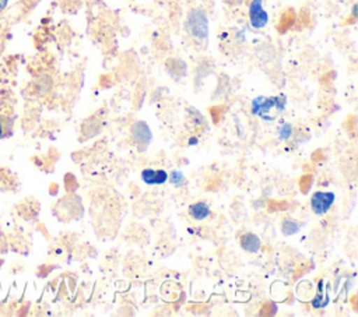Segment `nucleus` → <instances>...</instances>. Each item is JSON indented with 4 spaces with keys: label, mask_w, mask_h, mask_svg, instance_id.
Instances as JSON below:
<instances>
[{
    "label": "nucleus",
    "mask_w": 358,
    "mask_h": 317,
    "mask_svg": "<svg viewBox=\"0 0 358 317\" xmlns=\"http://www.w3.org/2000/svg\"><path fill=\"white\" fill-rule=\"evenodd\" d=\"M211 214V209L206 201H197L189 205V215L196 221H204Z\"/></svg>",
    "instance_id": "obj_8"
},
{
    "label": "nucleus",
    "mask_w": 358,
    "mask_h": 317,
    "mask_svg": "<svg viewBox=\"0 0 358 317\" xmlns=\"http://www.w3.org/2000/svg\"><path fill=\"white\" fill-rule=\"evenodd\" d=\"M336 201V194L331 191H315L310 197V208L316 215L326 214Z\"/></svg>",
    "instance_id": "obj_3"
},
{
    "label": "nucleus",
    "mask_w": 358,
    "mask_h": 317,
    "mask_svg": "<svg viewBox=\"0 0 358 317\" xmlns=\"http://www.w3.org/2000/svg\"><path fill=\"white\" fill-rule=\"evenodd\" d=\"M294 130V127H292V124H289V123H282L280 127H278V137H280V140H288V138H291V135H292V131Z\"/></svg>",
    "instance_id": "obj_12"
},
{
    "label": "nucleus",
    "mask_w": 358,
    "mask_h": 317,
    "mask_svg": "<svg viewBox=\"0 0 358 317\" xmlns=\"http://www.w3.org/2000/svg\"><path fill=\"white\" fill-rule=\"evenodd\" d=\"M7 1H8V0H0V11H3V10L6 8V6H7Z\"/></svg>",
    "instance_id": "obj_13"
},
{
    "label": "nucleus",
    "mask_w": 358,
    "mask_h": 317,
    "mask_svg": "<svg viewBox=\"0 0 358 317\" xmlns=\"http://www.w3.org/2000/svg\"><path fill=\"white\" fill-rule=\"evenodd\" d=\"M285 105H287V98L284 95L257 96L252 101V113L268 121L275 117L273 115V110L280 113L285 109Z\"/></svg>",
    "instance_id": "obj_1"
},
{
    "label": "nucleus",
    "mask_w": 358,
    "mask_h": 317,
    "mask_svg": "<svg viewBox=\"0 0 358 317\" xmlns=\"http://www.w3.org/2000/svg\"><path fill=\"white\" fill-rule=\"evenodd\" d=\"M239 243H241V247L245 251L252 253V254L257 253L260 250V247H262L260 237L257 235H255V233H245V235H242Z\"/></svg>",
    "instance_id": "obj_7"
},
{
    "label": "nucleus",
    "mask_w": 358,
    "mask_h": 317,
    "mask_svg": "<svg viewBox=\"0 0 358 317\" xmlns=\"http://www.w3.org/2000/svg\"><path fill=\"white\" fill-rule=\"evenodd\" d=\"M141 180L148 186L164 184L168 180V173L164 169L145 168L141 170Z\"/></svg>",
    "instance_id": "obj_6"
},
{
    "label": "nucleus",
    "mask_w": 358,
    "mask_h": 317,
    "mask_svg": "<svg viewBox=\"0 0 358 317\" xmlns=\"http://www.w3.org/2000/svg\"><path fill=\"white\" fill-rule=\"evenodd\" d=\"M1 134H3V124H1V120H0V137H1Z\"/></svg>",
    "instance_id": "obj_15"
},
{
    "label": "nucleus",
    "mask_w": 358,
    "mask_h": 317,
    "mask_svg": "<svg viewBox=\"0 0 358 317\" xmlns=\"http://www.w3.org/2000/svg\"><path fill=\"white\" fill-rule=\"evenodd\" d=\"M249 22L255 29H262L268 22V13L263 7V0H252L249 4Z\"/></svg>",
    "instance_id": "obj_4"
},
{
    "label": "nucleus",
    "mask_w": 358,
    "mask_h": 317,
    "mask_svg": "<svg viewBox=\"0 0 358 317\" xmlns=\"http://www.w3.org/2000/svg\"><path fill=\"white\" fill-rule=\"evenodd\" d=\"M187 32L199 40H204L208 36V18L200 8H193L187 14L186 20Z\"/></svg>",
    "instance_id": "obj_2"
},
{
    "label": "nucleus",
    "mask_w": 358,
    "mask_h": 317,
    "mask_svg": "<svg viewBox=\"0 0 358 317\" xmlns=\"http://www.w3.org/2000/svg\"><path fill=\"white\" fill-rule=\"evenodd\" d=\"M352 15H354V17L357 15V4H354V7H352Z\"/></svg>",
    "instance_id": "obj_14"
},
{
    "label": "nucleus",
    "mask_w": 358,
    "mask_h": 317,
    "mask_svg": "<svg viewBox=\"0 0 358 317\" xmlns=\"http://www.w3.org/2000/svg\"><path fill=\"white\" fill-rule=\"evenodd\" d=\"M323 283H324L323 279H320L317 283V293L315 295V297L312 300V306L315 309H322L329 303V296L326 293H323Z\"/></svg>",
    "instance_id": "obj_9"
},
{
    "label": "nucleus",
    "mask_w": 358,
    "mask_h": 317,
    "mask_svg": "<svg viewBox=\"0 0 358 317\" xmlns=\"http://www.w3.org/2000/svg\"><path fill=\"white\" fill-rule=\"evenodd\" d=\"M131 135H133L136 144L140 147V149L147 148V145L152 140L151 130H150L148 124L145 121H143V120H138V121H136L131 126Z\"/></svg>",
    "instance_id": "obj_5"
},
{
    "label": "nucleus",
    "mask_w": 358,
    "mask_h": 317,
    "mask_svg": "<svg viewBox=\"0 0 358 317\" xmlns=\"http://www.w3.org/2000/svg\"><path fill=\"white\" fill-rule=\"evenodd\" d=\"M168 179L169 182L175 186V187H182L186 184V177L183 176V173L180 170H172L169 175H168Z\"/></svg>",
    "instance_id": "obj_11"
},
{
    "label": "nucleus",
    "mask_w": 358,
    "mask_h": 317,
    "mask_svg": "<svg viewBox=\"0 0 358 317\" xmlns=\"http://www.w3.org/2000/svg\"><path fill=\"white\" fill-rule=\"evenodd\" d=\"M301 228H302V223L298 222V221H295V219H292V218H285V219L282 221V223H281V230H282V233L287 235V236H288V235H295V233H298Z\"/></svg>",
    "instance_id": "obj_10"
}]
</instances>
